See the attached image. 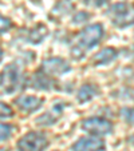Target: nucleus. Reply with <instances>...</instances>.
I'll return each instance as SVG.
<instances>
[{
	"mask_svg": "<svg viewBox=\"0 0 134 151\" xmlns=\"http://www.w3.org/2000/svg\"><path fill=\"white\" fill-rule=\"evenodd\" d=\"M0 151H7V150H6V148H3V150H0Z\"/></svg>",
	"mask_w": 134,
	"mask_h": 151,
	"instance_id": "obj_21",
	"label": "nucleus"
},
{
	"mask_svg": "<svg viewBox=\"0 0 134 151\" xmlns=\"http://www.w3.org/2000/svg\"><path fill=\"white\" fill-rule=\"evenodd\" d=\"M12 126L9 124H4V123H0V142L1 140L8 139L12 135Z\"/></svg>",
	"mask_w": 134,
	"mask_h": 151,
	"instance_id": "obj_14",
	"label": "nucleus"
},
{
	"mask_svg": "<svg viewBox=\"0 0 134 151\" xmlns=\"http://www.w3.org/2000/svg\"><path fill=\"white\" fill-rule=\"evenodd\" d=\"M14 115V111L8 104L0 102V118H11Z\"/></svg>",
	"mask_w": 134,
	"mask_h": 151,
	"instance_id": "obj_15",
	"label": "nucleus"
},
{
	"mask_svg": "<svg viewBox=\"0 0 134 151\" xmlns=\"http://www.w3.org/2000/svg\"><path fill=\"white\" fill-rule=\"evenodd\" d=\"M34 1H36V3H39V0H34Z\"/></svg>",
	"mask_w": 134,
	"mask_h": 151,
	"instance_id": "obj_22",
	"label": "nucleus"
},
{
	"mask_svg": "<svg viewBox=\"0 0 134 151\" xmlns=\"http://www.w3.org/2000/svg\"><path fill=\"white\" fill-rule=\"evenodd\" d=\"M46 35H47V27L43 26V24H38L31 31V34H30V36H28V40L32 42L34 44H39V43L46 37Z\"/></svg>",
	"mask_w": 134,
	"mask_h": 151,
	"instance_id": "obj_11",
	"label": "nucleus"
},
{
	"mask_svg": "<svg viewBox=\"0 0 134 151\" xmlns=\"http://www.w3.org/2000/svg\"><path fill=\"white\" fill-rule=\"evenodd\" d=\"M111 23L117 27H127L134 24V7L129 3H117L107 11Z\"/></svg>",
	"mask_w": 134,
	"mask_h": 151,
	"instance_id": "obj_1",
	"label": "nucleus"
},
{
	"mask_svg": "<svg viewBox=\"0 0 134 151\" xmlns=\"http://www.w3.org/2000/svg\"><path fill=\"white\" fill-rule=\"evenodd\" d=\"M88 17H90V15L86 14V12H78L74 16V23H77V24L85 23L86 20H88Z\"/></svg>",
	"mask_w": 134,
	"mask_h": 151,
	"instance_id": "obj_17",
	"label": "nucleus"
},
{
	"mask_svg": "<svg viewBox=\"0 0 134 151\" xmlns=\"http://www.w3.org/2000/svg\"><path fill=\"white\" fill-rule=\"evenodd\" d=\"M42 70L47 75H62L64 72L70 71V66L66 60L60 58H51L42 63Z\"/></svg>",
	"mask_w": 134,
	"mask_h": 151,
	"instance_id": "obj_6",
	"label": "nucleus"
},
{
	"mask_svg": "<svg viewBox=\"0 0 134 151\" xmlns=\"http://www.w3.org/2000/svg\"><path fill=\"white\" fill-rule=\"evenodd\" d=\"M72 151H103L105 142L102 139L95 138H80L71 147Z\"/></svg>",
	"mask_w": 134,
	"mask_h": 151,
	"instance_id": "obj_7",
	"label": "nucleus"
},
{
	"mask_svg": "<svg viewBox=\"0 0 134 151\" xmlns=\"http://www.w3.org/2000/svg\"><path fill=\"white\" fill-rule=\"evenodd\" d=\"M98 94V90L95 86L93 84H83L82 87L79 88L78 91V100L80 103H85V102H88L94 98V95Z\"/></svg>",
	"mask_w": 134,
	"mask_h": 151,
	"instance_id": "obj_10",
	"label": "nucleus"
},
{
	"mask_svg": "<svg viewBox=\"0 0 134 151\" xmlns=\"http://www.w3.org/2000/svg\"><path fill=\"white\" fill-rule=\"evenodd\" d=\"M102 36H103V27L101 26V24L88 26L79 32V36H78V47H80L83 51H85V50H90L102 39Z\"/></svg>",
	"mask_w": 134,
	"mask_h": 151,
	"instance_id": "obj_3",
	"label": "nucleus"
},
{
	"mask_svg": "<svg viewBox=\"0 0 134 151\" xmlns=\"http://www.w3.org/2000/svg\"><path fill=\"white\" fill-rule=\"evenodd\" d=\"M34 87L35 88H50L51 87V80L49 79L47 75H40L38 72L35 75V80H34Z\"/></svg>",
	"mask_w": 134,
	"mask_h": 151,
	"instance_id": "obj_12",
	"label": "nucleus"
},
{
	"mask_svg": "<svg viewBox=\"0 0 134 151\" xmlns=\"http://www.w3.org/2000/svg\"><path fill=\"white\" fill-rule=\"evenodd\" d=\"M127 142H129V143H131V145H134V134H131L130 137L127 138Z\"/></svg>",
	"mask_w": 134,
	"mask_h": 151,
	"instance_id": "obj_19",
	"label": "nucleus"
},
{
	"mask_svg": "<svg viewBox=\"0 0 134 151\" xmlns=\"http://www.w3.org/2000/svg\"><path fill=\"white\" fill-rule=\"evenodd\" d=\"M16 106L19 107L22 111H26V112H32L35 110H38L40 106L43 104V99L38 96H22V98H17L16 99Z\"/></svg>",
	"mask_w": 134,
	"mask_h": 151,
	"instance_id": "obj_8",
	"label": "nucleus"
},
{
	"mask_svg": "<svg viewBox=\"0 0 134 151\" xmlns=\"http://www.w3.org/2000/svg\"><path fill=\"white\" fill-rule=\"evenodd\" d=\"M82 128L88 134L95 137L99 135H109L113 131V123L105 118H88L82 122Z\"/></svg>",
	"mask_w": 134,
	"mask_h": 151,
	"instance_id": "obj_4",
	"label": "nucleus"
},
{
	"mask_svg": "<svg viewBox=\"0 0 134 151\" xmlns=\"http://www.w3.org/2000/svg\"><path fill=\"white\" fill-rule=\"evenodd\" d=\"M20 83V72L15 64H8L0 72V87L6 92H14Z\"/></svg>",
	"mask_w": 134,
	"mask_h": 151,
	"instance_id": "obj_5",
	"label": "nucleus"
},
{
	"mask_svg": "<svg viewBox=\"0 0 134 151\" xmlns=\"http://www.w3.org/2000/svg\"><path fill=\"white\" fill-rule=\"evenodd\" d=\"M118 52L115 48L113 47H106V48L101 50L94 58V63L97 66H103V64H107V63H111L113 60L117 58Z\"/></svg>",
	"mask_w": 134,
	"mask_h": 151,
	"instance_id": "obj_9",
	"label": "nucleus"
},
{
	"mask_svg": "<svg viewBox=\"0 0 134 151\" xmlns=\"http://www.w3.org/2000/svg\"><path fill=\"white\" fill-rule=\"evenodd\" d=\"M11 26H12L11 20H9L8 17L1 16V15H0V34H1V32H6L7 29H9L11 28Z\"/></svg>",
	"mask_w": 134,
	"mask_h": 151,
	"instance_id": "obj_16",
	"label": "nucleus"
},
{
	"mask_svg": "<svg viewBox=\"0 0 134 151\" xmlns=\"http://www.w3.org/2000/svg\"><path fill=\"white\" fill-rule=\"evenodd\" d=\"M1 59H3V50L0 48V62H1Z\"/></svg>",
	"mask_w": 134,
	"mask_h": 151,
	"instance_id": "obj_20",
	"label": "nucleus"
},
{
	"mask_svg": "<svg viewBox=\"0 0 134 151\" xmlns=\"http://www.w3.org/2000/svg\"><path fill=\"white\" fill-rule=\"evenodd\" d=\"M121 116L123 118L126 123L134 126V107H127V109H122L121 111Z\"/></svg>",
	"mask_w": 134,
	"mask_h": 151,
	"instance_id": "obj_13",
	"label": "nucleus"
},
{
	"mask_svg": "<svg viewBox=\"0 0 134 151\" xmlns=\"http://www.w3.org/2000/svg\"><path fill=\"white\" fill-rule=\"evenodd\" d=\"M87 1L91 4V6H94V7H101V6H103L107 0H87Z\"/></svg>",
	"mask_w": 134,
	"mask_h": 151,
	"instance_id": "obj_18",
	"label": "nucleus"
},
{
	"mask_svg": "<svg viewBox=\"0 0 134 151\" xmlns=\"http://www.w3.org/2000/svg\"><path fill=\"white\" fill-rule=\"evenodd\" d=\"M49 146V139L43 132L31 131L17 142L19 151H43Z\"/></svg>",
	"mask_w": 134,
	"mask_h": 151,
	"instance_id": "obj_2",
	"label": "nucleus"
}]
</instances>
